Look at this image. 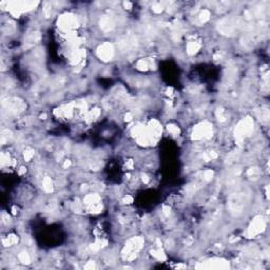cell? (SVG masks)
Returning a JSON list of instances; mask_svg holds the SVG:
<instances>
[{
  "mask_svg": "<svg viewBox=\"0 0 270 270\" xmlns=\"http://www.w3.org/2000/svg\"><path fill=\"white\" fill-rule=\"evenodd\" d=\"M253 130V122L250 118H246V119L242 120L236 127L235 130V136L239 139H243L245 136L251 133Z\"/></svg>",
  "mask_w": 270,
  "mask_h": 270,
  "instance_id": "6da1fadb",
  "label": "cell"
},
{
  "mask_svg": "<svg viewBox=\"0 0 270 270\" xmlns=\"http://www.w3.org/2000/svg\"><path fill=\"white\" fill-rule=\"evenodd\" d=\"M211 134V126L209 124H202L201 126H197L193 132V138L195 139H204L208 138Z\"/></svg>",
  "mask_w": 270,
  "mask_h": 270,
  "instance_id": "7a4b0ae2",
  "label": "cell"
},
{
  "mask_svg": "<svg viewBox=\"0 0 270 270\" xmlns=\"http://www.w3.org/2000/svg\"><path fill=\"white\" fill-rule=\"evenodd\" d=\"M113 46L111 43H104L98 49V56L102 60H109L113 56Z\"/></svg>",
  "mask_w": 270,
  "mask_h": 270,
  "instance_id": "3957f363",
  "label": "cell"
},
{
  "mask_svg": "<svg viewBox=\"0 0 270 270\" xmlns=\"http://www.w3.org/2000/svg\"><path fill=\"white\" fill-rule=\"evenodd\" d=\"M264 227H265V224H264V221H263V218L262 217H257L252 222L250 228H249V231H248L249 235L253 236V235H257V233H261V232L263 231V229H264Z\"/></svg>",
  "mask_w": 270,
  "mask_h": 270,
  "instance_id": "277c9868",
  "label": "cell"
},
{
  "mask_svg": "<svg viewBox=\"0 0 270 270\" xmlns=\"http://www.w3.org/2000/svg\"><path fill=\"white\" fill-rule=\"evenodd\" d=\"M199 48H201V45H199V42H196V41H191L187 46L188 53H189V54H193V53L196 52Z\"/></svg>",
  "mask_w": 270,
  "mask_h": 270,
  "instance_id": "5b68a950",
  "label": "cell"
},
{
  "mask_svg": "<svg viewBox=\"0 0 270 270\" xmlns=\"http://www.w3.org/2000/svg\"><path fill=\"white\" fill-rule=\"evenodd\" d=\"M52 181H51V178L46 177L43 180V189H45L46 192H51L52 191Z\"/></svg>",
  "mask_w": 270,
  "mask_h": 270,
  "instance_id": "8992f818",
  "label": "cell"
},
{
  "mask_svg": "<svg viewBox=\"0 0 270 270\" xmlns=\"http://www.w3.org/2000/svg\"><path fill=\"white\" fill-rule=\"evenodd\" d=\"M19 260H20V262H22V263H29L30 262V257H29V254H27V252H22V253H20V254H19Z\"/></svg>",
  "mask_w": 270,
  "mask_h": 270,
  "instance_id": "52a82bcc",
  "label": "cell"
},
{
  "mask_svg": "<svg viewBox=\"0 0 270 270\" xmlns=\"http://www.w3.org/2000/svg\"><path fill=\"white\" fill-rule=\"evenodd\" d=\"M33 155H34V152H33V150H31V149H27V151H24V159L27 160V162H29Z\"/></svg>",
  "mask_w": 270,
  "mask_h": 270,
  "instance_id": "ba28073f",
  "label": "cell"
},
{
  "mask_svg": "<svg viewBox=\"0 0 270 270\" xmlns=\"http://www.w3.org/2000/svg\"><path fill=\"white\" fill-rule=\"evenodd\" d=\"M209 16H210V13H209L207 10H204L202 12V14H201V20L203 22L207 21V20L209 19Z\"/></svg>",
  "mask_w": 270,
  "mask_h": 270,
  "instance_id": "9c48e42d",
  "label": "cell"
},
{
  "mask_svg": "<svg viewBox=\"0 0 270 270\" xmlns=\"http://www.w3.org/2000/svg\"><path fill=\"white\" fill-rule=\"evenodd\" d=\"M168 130H169L170 133H172V134L178 133V128L175 127V126H168Z\"/></svg>",
  "mask_w": 270,
  "mask_h": 270,
  "instance_id": "30bf717a",
  "label": "cell"
}]
</instances>
